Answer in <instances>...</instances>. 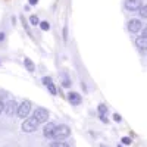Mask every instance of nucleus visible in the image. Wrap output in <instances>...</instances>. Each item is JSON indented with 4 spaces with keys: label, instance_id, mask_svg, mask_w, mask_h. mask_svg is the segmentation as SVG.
I'll return each mask as SVG.
<instances>
[{
    "label": "nucleus",
    "instance_id": "nucleus-1",
    "mask_svg": "<svg viewBox=\"0 0 147 147\" xmlns=\"http://www.w3.org/2000/svg\"><path fill=\"white\" fill-rule=\"evenodd\" d=\"M69 136H71L69 127H68V125H59V127L55 128V132H53V137H52V138L60 141V140H63V138H68Z\"/></svg>",
    "mask_w": 147,
    "mask_h": 147
},
{
    "label": "nucleus",
    "instance_id": "nucleus-2",
    "mask_svg": "<svg viewBox=\"0 0 147 147\" xmlns=\"http://www.w3.org/2000/svg\"><path fill=\"white\" fill-rule=\"evenodd\" d=\"M32 118L38 122V124H44V122H47V118H49V110L44 109V107H37L32 113Z\"/></svg>",
    "mask_w": 147,
    "mask_h": 147
},
{
    "label": "nucleus",
    "instance_id": "nucleus-3",
    "mask_svg": "<svg viewBox=\"0 0 147 147\" xmlns=\"http://www.w3.org/2000/svg\"><path fill=\"white\" fill-rule=\"evenodd\" d=\"M30 112H31V102H30V100H24V102L18 106L16 115L24 119V118H27V116L30 115Z\"/></svg>",
    "mask_w": 147,
    "mask_h": 147
},
{
    "label": "nucleus",
    "instance_id": "nucleus-4",
    "mask_svg": "<svg viewBox=\"0 0 147 147\" xmlns=\"http://www.w3.org/2000/svg\"><path fill=\"white\" fill-rule=\"evenodd\" d=\"M37 127H38V122L34 118H28L22 122V131L24 132H34V131H37Z\"/></svg>",
    "mask_w": 147,
    "mask_h": 147
},
{
    "label": "nucleus",
    "instance_id": "nucleus-5",
    "mask_svg": "<svg viewBox=\"0 0 147 147\" xmlns=\"http://www.w3.org/2000/svg\"><path fill=\"white\" fill-rule=\"evenodd\" d=\"M16 110H18V105L15 100H9L6 105H5V112L7 116H12L13 113H16Z\"/></svg>",
    "mask_w": 147,
    "mask_h": 147
},
{
    "label": "nucleus",
    "instance_id": "nucleus-6",
    "mask_svg": "<svg viewBox=\"0 0 147 147\" xmlns=\"http://www.w3.org/2000/svg\"><path fill=\"white\" fill-rule=\"evenodd\" d=\"M141 7V0H125V9L136 12Z\"/></svg>",
    "mask_w": 147,
    "mask_h": 147
},
{
    "label": "nucleus",
    "instance_id": "nucleus-7",
    "mask_svg": "<svg viewBox=\"0 0 147 147\" xmlns=\"http://www.w3.org/2000/svg\"><path fill=\"white\" fill-rule=\"evenodd\" d=\"M141 27H143V24H141V21H138V19H131V21L128 22V30H129V32H138V31L141 30Z\"/></svg>",
    "mask_w": 147,
    "mask_h": 147
},
{
    "label": "nucleus",
    "instance_id": "nucleus-8",
    "mask_svg": "<svg viewBox=\"0 0 147 147\" xmlns=\"http://www.w3.org/2000/svg\"><path fill=\"white\" fill-rule=\"evenodd\" d=\"M55 128H56V125L53 124V122H49V124L44 127V131H43L44 137H47V138H52V137H53V132H55Z\"/></svg>",
    "mask_w": 147,
    "mask_h": 147
},
{
    "label": "nucleus",
    "instance_id": "nucleus-9",
    "mask_svg": "<svg viewBox=\"0 0 147 147\" xmlns=\"http://www.w3.org/2000/svg\"><path fill=\"white\" fill-rule=\"evenodd\" d=\"M68 100L74 105V106H78L81 103V96L78 93H69L68 94Z\"/></svg>",
    "mask_w": 147,
    "mask_h": 147
},
{
    "label": "nucleus",
    "instance_id": "nucleus-10",
    "mask_svg": "<svg viewBox=\"0 0 147 147\" xmlns=\"http://www.w3.org/2000/svg\"><path fill=\"white\" fill-rule=\"evenodd\" d=\"M136 44L138 49H141V50H147V37H138V38L136 40Z\"/></svg>",
    "mask_w": 147,
    "mask_h": 147
},
{
    "label": "nucleus",
    "instance_id": "nucleus-11",
    "mask_svg": "<svg viewBox=\"0 0 147 147\" xmlns=\"http://www.w3.org/2000/svg\"><path fill=\"white\" fill-rule=\"evenodd\" d=\"M24 63H25V66H27V69L30 71V72H34V63L31 62V59H24Z\"/></svg>",
    "mask_w": 147,
    "mask_h": 147
},
{
    "label": "nucleus",
    "instance_id": "nucleus-12",
    "mask_svg": "<svg viewBox=\"0 0 147 147\" xmlns=\"http://www.w3.org/2000/svg\"><path fill=\"white\" fill-rule=\"evenodd\" d=\"M50 147H69V146H68L65 141H57V140H56V141H53V143L50 144Z\"/></svg>",
    "mask_w": 147,
    "mask_h": 147
},
{
    "label": "nucleus",
    "instance_id": "nucleus-13",
    "mask_svg": "<svg viewBox=\"0 0 147 147\" xmlns=\"http://www.w3.org/2000/svg\"><path fill=\"white\" fill-rule=\"evenodd\" d=\"M138 10H140L138 13H140V16H141V18H147V5H146V6H141Z\"/></svg>",
    "mask_w": 147,
    "mask_h": 147
},
{
    "label": "nucleus",
    "instance_id": "nucleus-14",
    "mask_svg": "<svg viewBox=\"0 0 147 147\" xmlns=\"http://www.w3.org/2000/svg\"><path fill=\"white\" fill-rule=\"evenodd\" d=\"M46 87L49 88V91H50V94H53V96L56 94V87L53 85V81H52V82H49V84L46 85Z\"/></svg>",
    "mask_w": 147,
    "mask_h": 147
},
{
    "label": "nucleus",
    "instance_id": "nucleus-15",
    "mask_svg": "<svg viewBox=\"0 0 147 147\" xmlns=\"http://www.w3.org/2000/svg\"><path fill=\"white\" fill-rule=\"evenodd\" d=\"M30 22L32 24L34 27H35V25H40V21H38V18H37L35 15H32V16L30 18Z\"/></svg>",
    "mask_w": 147,
    "mask_h": 147
},
{
    "label": "nucleus",
    "instance_id": "nucleus-16",
    "mask_svg": "<svg viewBox=\"0 0 147 147\" xmlns=\"http://www.w3.org/2000/svg\"><path fill=\"white\" fill-rule=\"evenodd\" d=\"M40 28H41L43 31H47L49 28H50V24L46 22V21H44V22H40Z\"/></svg>",
    "mask_w": 147,
    "mask_h": 147
},
{
    "label": "nucleus",
    "instance_id": "nucleus-17",
    "mask_svg": "<svg viewBox=\"0 0 147 147\" xmlns=\"http://www.w3.org/2000/svg\"><path fill=\"white\" fill-rule=\"evenodd\" d=\"M122 143H124V144H127V146H128V144H131L132 141H131V138H128V137H124V138H122Z\"/></svg>",
    "mask_w": 147,
    "mask_h": 147
},
{
    "label": "nucleus",
    "instance_id": "nucleus-18",
    "mask_svg": "<svg viewBox=\"0 0 147 147\" xmlns=\"http://www.w3.org/2000/svg\"><path fill=\"white\" fill-rule=\"evenodd\" d=\"M3 110H5V103H3L2 100H0V113H2Z\"/></svg>",
    "mask_w": 147,
    "mask_h": 147
},
{
    "label": "nucleus",
    "instance_id": "nucleus-19",
    "mask_svg": "<svg viewBox=\"0 0 147 147\" xmlns=\"http://www.w3.org/2000/svg\"><path fill=\"white\" fill-rule=\"evenodd\" d=\"M113 119H115L116 122H119V121H121V115H118V113H115V115H113Z\"/></svg>",
    "mask_w": 147,
    "mask_h": 147
},
{
    "label": "nucleus",
    "instance_id": "nucleus-20",
    "mask_svg": "<svg viewBox=\"0 0 147 147\" xmlns=\"http://www.w3.org/2000/svg\"><path fill=\"white\" fill-rule=\"evenodd\" d=\"M37 2L38 0H30V5H37Z\"/></svg>",
    "mask_w": 147,
    "mask_h": 147
},
{
    "label": "nucleus",
    "instance_id": "nucleus-21",
    "mask_svg": "<svg viewBox=\"0 0 147 147\" xmlns=\"http://www.w3.org/2000/svg\"><path fill=\"white\" fill-rule=\"evenodd\" d=\"M3 38H5V34H3V32H0V41H2Z\"/></svg>",
    "mask_w": 147,
    "mask_h": 147
},
{
    "label": "nucleus",
    "instance_id": "nucleus-22",
    "mask_svg": "<svg viewBox=\"0 0 147 147\" xmlns=\"http://www.w3.org/2000/svg\"><path fill=\"white\" fill-rule=\"evenodd\" d=\"M143 37H147V28H146V30L143 31Z\"/></svg>",
    "mask_w": 147,
    "mask_h": 147
},
{
    "label": "nucleus",
    "instance_id": "nucleus-23",
    "mask_svg": "<svg viewBox=\"0 0 147 147\" xmlns=\"http://www.w3.org/2000/svg\"><path fill=\"white\" fill-rule=\"evenodd\" d=\"M102 147H106V146H105V144H103V146H102Z\"/></svg>",
    "mask_w": 147,
    "mask_h": 147
}]
</instances>
